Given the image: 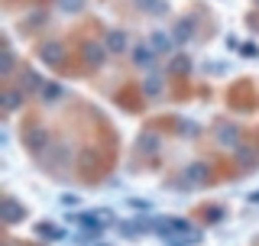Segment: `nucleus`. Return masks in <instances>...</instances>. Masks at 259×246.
<instances>
[{"label":"nucleus","instance_id":"nucleus-1","mask_svg":"<svg viewBox=\"0 0 259 246\" xmlns=\"http://www.w3.org/2000/svg\"><path fill=\"white\" fill-rule=\"evenodd\" d=\"M107 46H110V49H123V32H110Z\"/></svg>","mask_w":259,"mask_h":246}]
</instances>
